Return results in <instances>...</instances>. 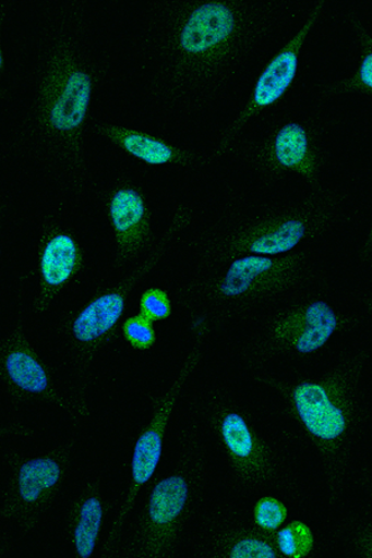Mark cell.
I'll list each match as a JSON object with an SVG mask.
<instances>
[{
    "mask_svg": "<svg viewBox=\"0 0 372 558\" xmlns=\"http://www.w3.org/2000/svg\"><path fill=\"white\" fill-rule=\"evenodd\" d=\"M2 353L5 375L16 389L40 398H51L50 377L28 340L14 337L8 341Z\"/></svg>",
    "mask_w": 372,
    "mask_h": 558,
    "instance_id": "cell-17",
    "label": "cell"
},
{
    "mask_svg": "<svg viewBox=\"0 0 372 558\" xmlns=\"http://www.w3.org/2000/svg\"><path fill=\"white\" fill-rule=\"evenodd\" d=\"M204 327L199 328L195 344L192 351H190L183 366H181L176 381L172 383L166 398L163 399L151 425L143 432L137 444L134 446L131 464L132 483L129 498H127L125 502V512H129L132 509L134 500L137 498L141 488L152 480V476L157 471L163 453V438H165L171 411L177 402L181 386L187 381L188 376L190 372H192V367L196 362L197 354L199 351H201L202 341L204 339Z\"/></svg>",
    "mask_w": 372,
    "mask_h": 558,
    "instance_id": "cell-10",
    "label": "cell"
},
{
    "mask_svg": "<svg viewBox=\"0 0 372 558\" xmlns=\"http://www.w3.org/2000/svg\"><path fill=\"white\" fill-rule=\"evenodd\" d=\"M84 252L69 231H51L39 255L40 301L47 305L83 268Z\"/></svg>",
    "mask_w": 372,
    "mask_h": 558,
    "instance_id": "cell-14",
    "label": "cell"
},
{
    "mask_svg": "<svg viewBox=\"0 0 372 558\" xmlns=\"http://www.w3.org/2000/svg\"><path fill=\"white\" fill-rule=\"evenodd\" d=\"M278 548L266 536L243 534L233 537L228 547L231 558H276Z\"/></svg>",
    "mask_w": 372,
    "mask_h": 558,
    "instance_id": "cell-21",
    "label": "cell"
},
{
    "mask_svg": "<svg viewBox=\"0 0 372 558\" xmlns=\"http://www.w3.org/2000/svg\"><path fill=\"white\" fill-rule=\"evenodd\" d=\"M103 517V504L98 498L89 497L84 501L74 535L76 553L80 557L88 558L94 555Z\"/></svg>",
    "mask_w": 372,
    "mask_h": 558,
    "instance_id": "cell-19",
    "label": "cell"
},
{
    "mask_svg": "<svg viewBox=\"0 0 372 558\" xmlns=\"http://www.w3.org/2000/svg\"><path fill=\"white\" fill-rule=\"evenodd\" d=\"M367 356L340 357L328 372L288 386V408L325 453H338L356 428L364 399Z\"/></svg>",
    "mask_w": 372,
    "mask_h": 558,
    "instance_id": "cell-4",
    "label": "cell"
},
{
    "mask_svg": "<svg viewBox=\"0 0 372 558\" xmlns=\"http://www.w3.org/2000/svg\"><path fill=\"white\" fill-rule=\"evenodd\" d=\"M143 272H133L115 291L97 296L86 305L72 324V337L83 347H94L111 332L121 320L127 299Z\"/></svg>",
    "mask_w": 372,
    "mask_h": 558,
    "instance_id": "cell-15",
    "label": "cell"
},
{
    "mask_svg": "<svg viewBox=\"0 0 372 558\" xmlns=\"http://www.w3.org/2000/svg\"><path fill=\"white\" fill-rule=\"evenodd\" d=\"M188 498V483L181 475L168 476L154 487L141 547L143 556L160 557L168 553Z\"/></svg>",
    "mask_w": 372,
    "mask_h": 558,
    "instance_id": "cell-11",
    "label": "cell"
},
{
    "mask_svg": "<svg viewBox=\"0 0 372 558\" xmlns=\"http://www.w3.org/2000/svg\"><path fill=\"white\" fill-rule=\"evenodd\" d=\"M276 545L280 555L302 558L313 551L314 534L301 520H293L278 531Z\"/></svg>",
    "mask_w": 372,
    "mask_h": 558,
    "instance_id": "cell-20",
    "label": "cell"
},
{
    "mask_svg": "<svg viewBox=\"0 0 372 558\" xmlns=\"http://www.w3.org/2000/svg\"><path fill=\"white\" fill-rule=\"evenodd\" d=\"M350 49L347 69L332 86L334 95L372 100V24L361 16L350 21Z\"/></svg>",
    "mask_w": 372,
    "mask_h": 558,
    "instance_id": "cell-16",
    "label": "cell"
},
{
    "mask_svg": "<svg viewBox=\"0 0 372 558\" xmlns=\"http://www.w3.org/2000/svg\"><path fill=\"white\" fill-rule=\"evenodd\" d=\"M343 323L341 314L328 301H304L279 313L271 323L267 344L278 353L310 356L328 345Z\"/></svg>",
    "mask_w": 372,
    "mask_h": 558,
    "instance_id": "cell-8",
    "label": "cell"
},
{
    "mask_svg": "<svg viewBox=\"0 0 372 558\" xmlns=\"http://www.w3.org/2000/svg\"><path fill=\"white\" fill-rule=\"evenodd\" d=\"M357 265L360 268L372 267V203L371 215L364 235L360 240L356 255Z\"/></svg>",
    "mask_w": 372,
    "mask_h": 558,
    "instance_id": "cell-25",
    "label": "cell"
},
{
    "mask_svg": "<svg viewBox=\"0 0 372 558\" xmlns=\"http://www.w3.org/2000/svg\"><path fill=\"white\" fill-rule=\"evenodd\" d=\"M61 468L51 458H35L26 462L17 475V493L24 506H34L45 493L59 483Z\"/></svg>",
    "mask_w": 372,
    "mask_h": 558,
    "instance_id": "cell-18",
    "label": "cell"
},
{
    "mask_svg": "<svg viewBox=\"0 0 372 558\" xmlns=\"http://www.w3.org/2000/svg\"><path fill=\"white\" fill-rule=\"evenodd\" d=\"M368 310L370 311L371 315H372V288H371V291L368 295Z\"/></svg>",
    "mask_w": 372,
    "mask_h": 558,
    "instance_id": "cell-27",
    "label": "cell"
},
{
    "mask_svg": "<svg viewBox=\"0 0 372 558\" xmlns=\"http://www.w3.org/2000/svg\"><path fill=\"white\" fill-rule=\"evenodd\" d=\"M256 173L269 183H296L308 193L329 191V172L323 150L310 128L299 120L277 125L252 156Z\"/></svg>",
    "mask_w": 372,
    "mask_h": 558,
    "instance_id": "cell-7",
    "label": "cell"
},
{
    "mask_svg": "<svg viewBox=\"0 0 372 558\" xmlns=\"http://www.w3.org/2000/svg\"><path fill=\"white\" fill-rule=\"evenodd\" d=\"M323 257L314 245L284 256H241L230 259L216 287L225 300L260 302L298 291L322 272Z\"/></svg>",
    "mask_w": 372,
    "mask_h": 558,
    "instance_id": "cell-5",
    "label": "cell"
},
{
    "mask_svg": "<svg viewBox=\"0 0 372 558\" xmlns=\"http://www.w3.org/2000/svg\"><path fill=\"white\" fill-rule=\"evenodd\" d=\"M97 133L127 155L152 167H190L196 163L193 151L130 125L104 122Z\"/></svg>",
    "mask_w": 372,
    "mask_h": 558,
    "instance_id": "cell-12",
    "label": "cell"
},
{
    "mask_svg": "<svg viewBox=\"0 0 372 558\" xmlns=\"http://www.w3.org/2000/svg\"><path fill=\"white\" fill-rule=\"evenodd\" d=\"M84 25L67 15L39 43L28 105L29 131L57 163L79 174L86 163V129L98 77Z\"/></svg>",
    "mask_w": 372,
    "mask_h": 558,
    "instance_id": "cell-2",
    "label": "cell"
},
{
    "mask_svg": "<svg viewBox=\"0 0 372 558\" xmlns=\"http://www.w3.org/2000/svg\"><path fill=\"white\" fill-rule=\"evenodd\" d=\"M117 259L134 271H144L151 258L154 230L152 211L144 195L133 186L117 187L108 202Z\"/></svg>",
    "mask_w": 372,
    "mask_h": 558,
    "instance_id": "cell-9",
    "label": "cell"
},
{
    "mask_svg": "<svg viewBox=\"0 0 372 558\" xmlns=\"http://www.w3.org/2000/svg\"><path fill=\"white\" fill-rule=\"evenodd\" d=\"M220 434L236 474L244 483L259 484L271 478L269 449L251 429L239 412H229L221 421Z\"/></svg>",
    "mask_w": 372,
    "mask_h": 558,
    "instance_id": "cell-13",
    "label": "cell"
},
{
    "mask_svg": "<svg viewBox=\"0 0 372 558\" xmlns=\"http://www.w3.org/2000/svg\"><path fill=\"white\" fill-rule=\"evenodd\" d=\"M140 313L153 323L169 318L171 302L168 293L161 288H148L141 296Z\"/></svg>",
    "mask_w": 372,
    "mask_h": 558,
    "instance_id": "cell-23",
    "label": "cell"
},
{
    "mask_svg": "<svg viewBox=\"0 0 372 558\" xmlns=\"http://www.w3.org/2000/svg\"><path fill=\"white\" fill-rule=\"evenodd\" d=\"M347 199L333 189L307 193L302 199L241 221L226 233L219 246L224 258L284 256L314 245L348 218Z\"/></svg>",
    "mask_w": 372,
    "mask_h": 558,
    "instance_id": "cell-3",
    "label": "cell"
},
{
    "mask_svg": "<svg viewBox=\"0 0 372 558\" xmlns=\"http://www.w3.org/2000/svg\"><path fill=\"white\" fill-rule=\"evenodd\" d=\"M256 525L266 534H274L286 523L288 511L283 501L275 497H263L255 506Z\"/></svg>",
    "mask_w": 372,
    "mask_h": 558,
    "instance_id": "cell-22",
    "label": "cell"
},
{
    "mask_svg": "<svg viewBox=\"0 0 372 558\" xmlns=\"http://www.w3.org/2000/svg\"><path fill=\"white\" fill-rule=\"evenodd\" d=\"M331 8V2H315L307 9L296 29L253 81L247 101L226 125L225 146L238 142L253 121L284 100L296 83L308 40L324 22Z\"/></svg>",
    "mask_w": 372,
    "mask_h": 558,
    "instance_id": "cell-6",
    "label": "cell"
},
{
    "mask_svg": "<svg viewBox=\"0 0 372 558\" xmlns=\"http://www.w3.org/2000/svg\"><path fill=\"white\" fill-rule=\"evenodd\" d=\"M356 554L361 557L372 558V529L365 531L356 543Z\"/></svg>",
    "mask_w": 372,
    "mask_h": 558,
    "instance_id": "cell-26",
    "label": "cell"
},
{
    "mask_svg": "<svg viewBox=\"0 0 372 558\" xmlns=\"http://www.w3.org/2000/svg\"><path fill=\"white\" fill-rule=\"evenodd\" d=\"M272 22V9L239 0L166 4L143 31L145 71L169 100L203 104L247 70Z\"/></svg>",
    "mask_w": 372,
    "mask_h": 558,
    "instance_id": "cell-1",
    "label": "cell"
},
{
    "mask_svg": "<svg viewBox=\"0 0 372 558\" xmlns=\"http://www.w3.org/2000/svg\"><path fill=\"white\" fill-rule=\"evenodd\" d=\"M124 337L129 343L139 350L149 349L156 341V330L153 322L141 313L125 320L123 326Z\"/></svg>",
    "mask_w": 372,
    "mask_h": 558,
    "instance_id": "cell-24",
    "label": "cell"
}]
</instances>
